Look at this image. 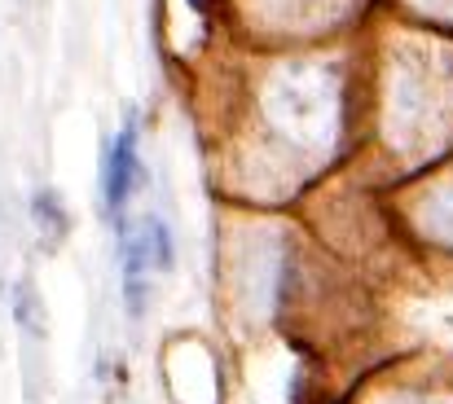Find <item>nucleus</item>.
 I'll return each instance as SVG.
<instances>
[{
	"label": "nucleus",
	"mask_w": 453,
	"mask_h": 404,
	"mask_svg": "<svg viewBox=\"0 0 453 404\" xmlns=\"http://www.w3.org/2000/svg\"><path fill=\"white\" fill-rule=\"evenodd\" d=\"M137 176H142V163H137V115L128 111L124 133L115 136L111 158H106V211H111V216L124 211V202L133 198Z\"/></svg>",
	"instance_id": "f257e3e1"
},
{
	"label": "nucleus",
	"mask_w": 453,
	"mask_h": 404,
	"mask_svg": "<svg viewBox=\"0 0 453 404\" xmlns=\"http://www.w3.org/2000/svg\"><path fill=\"white\" fill-rule=\"evenodd\" d=\"M189 4H194L198 13H207V4H211V0H189Z\"/></svg>",
	"instance_id": "423d86ee"
},
{
	"label": "nucleus",
	"mask_w": 453,
	"mask_h": 404,
	"mask_svg": "<svg viewBox=\"0 0 453 404\" xmlns=\"http://www.w3.org/2000/svg\"><path fill=\"white\" fill-rule=\"evenodd\" d=\"M31 211H35V225H40V233H44V247H58L62 238H66V211H62V202H58V194H35V202H31Z\"/></svg>",
	"instance_id": "20e7f679"
},
{
	"label": "nucleus",
	"mask_w": 453,
	"mask_h": 404,
	"mask_svg": "<svg viewBox=\"0 0 453 404\" xmlns=\"http://www.w3.org/2000/svg\"><path fill=\"white\" fill-rule=\"evenodd\" d=\"M119 269H124V303L133 316L146 312V272L150 260L142 251V238H137V225H119Z\"/></svg>",
	"instance_id": "f03ea898"
},
{
	"label": "nucleus",
	"mask_w": 453,
	"mask_h": 404,
	"mask_svg": "<svg viewBox=\"0 0 453 404\" xmlns=\"http://www.w3.org/2000/svg\"><path fill=\"white\" fill-rule=\"evenodd\" d=\"M137 238H142V251H146L150 269H172L176 247H172V233H167V225H163L158 216H146V220L137 225Z\"/></svg>",
	"instance_id": "7ed1b4c3"
},
{
	"label": "nucleus",
	"mask_w": 453,
	"mask_h": 404,
	"mask_svg": "<svg viewBox=\"0 0 453 404\" xmlns=\"http://www.w3.org/2000/svg\"><path fill=\"white\" fill-rule=\"evenodd\" d=\"M13 321H18V330H27L31 339L44 334V308H40V294H35V286H31L27 277L13 286Z\"/></svg>",
	"instance_id": "39448f33"
}]
</instances>
